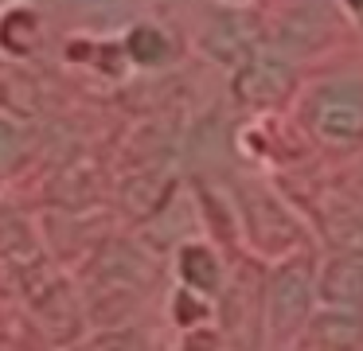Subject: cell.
<instances>
[{
    "mask_svg": "<svg viewBox=\"0 0 363 351\" xmlns=\"http://www.w3.org/2000/svg\"><path fill=\"white\" fill-rule=\"evenodd\" d=\"M293 117L316 148L336 156H363V70L320 74L301 86Z\"/></svg>",
    "mask_w": 363,
    "mask_h": 351,
    "instance_id": "1",
    "label": "cell"
},
{
    "mask_svg": "<svg viewBox=\"0 0 363 351\" xmlns=\"http://www.w3.org/2000/svg\"><path fill=\"white\" fill-rule=\"evenodd\" d=\"M316 273L320 262L313 254H293L285 262H277L266 277V332L274 335V343H301L313 312L320 308L316 296Z\"/></svg>",
    "mask_w": 363,
    "mask_h": 351,
    "instance_id": "2",
    "label": "cell"
},
{
    "mask_svg": "<svg viewBox=\"0 0 363 351\" xmlns=\"http://www.w3.org/2000/svg\"><path fill=\"white\" fill-rule=\"evenodd\" d=\"M242 218H246V230H250L254 246H262L269 257L285 262V257H293V254H305V250H297L301 242H305V234H301L297 218L285 211V203L277 199L274 191L250 187V191L242 195Z\"/></svg>",
    "mask_w": 363,
    "mask_h": 351,
    "instance_id": "3",
    "label": "cell"
},
{
    "mask_svg": "<svg viewBox=\"0 0 363 351\" xmlns=\"http://www.w3.org/2000/svg\"><path fill=\"white\" fill-rule=\"evenodd\" d=\"M316 296L324 308H344L363 316V257L359 254H324L316 273Z\"/></svg>",
    "mask_w": 363,
    "mask_h": 351,
    "instance_id": "4",
    "label": "cell"
},
{
    "mask_svg": "<svg viewBox=\"0 0 363 351\" xmlns=\"http://www.w3.org/2000/svg\"><path fill=\"white\" fill-rule=\"evenodd\" d=\"M235 94L246 106H258V109L281 106L293 94V70L285 67L281 59L250 55V59L242 62V70H238V78H235Z\"/></svg>",
    "mask_w": 363,
    "mask_h": 351,
    "instance_id": "5",
    "label": "cell"
},
{
    "mask_svg": "<svg viewBox=\"0 0 363 351\" xmlns=\"http://www.w3.org/2000/svg\"><path fill=\"white\" fill-rule=\"evenodd\" d=\"M297 347L313 351H363V316L344 308H316Z\"/></svg>",
    "mask_w": 363,
    "mask_h": 351,
    "instance_id": "6",
    "label": "cell"
},
{
    "mask_svg": "<svg viewBox=\"0 0 363 351\" xmlns=\"http://www.w3.org/2000/svg\"><path fill=\"white\" fill-rule=\"evenodd\" d=\"M176 277L180 289L199 296H215L223 289V262L207 242H184L176 250Z\"/></svg>",
    "mask_w": 363,
    "mask_h": 351,
    "instance_id": "7",
    "label": "cell"
},
{
    "mask_svg": "<svg viewBox=\"0 0 363 351\" xmlns=\"http://www.w3.org/2000/svg\"><path fill=\"white\" fill-rule=\"evenodd\" d=\"M320 234L328 242V254L363 257V207L347 199H328L320 207Z\"/></svg>",
    "mask_w": 363,
    "mask_h": 351,
    "instance_id": "8",
    "label": "cell"
},
{
    "mask_svg": "<svg viewBox=\"0 0 363 351\" xmlns=\"http://www.w3.org/2000/svg\"><path fill=\"white\" fill-rule=\"evenodd\" d=\"M125 47H129V55H133L141 67H157V62L168 59V35L157 31V28H149V23H141V28L129 31Z\"/></svg>",
    "mask_w": 363,
    "mask_h": 351,
    "instance_id": "9",
    "label": "cell"
},
{
    "mask_svg": "<svg viewBox=\"0 0 363 351\" xmlns=\"http://www.w3.org/2000/svg\"><path fill=\"white\" fill-rule=\"evenodd\" d=\"M16 152H20V133L12 129V125L0 121V168L16 160Z\"/></svg>",
    "mask_w": 363,
    "mask_h": 351,
    "instance_id": "10",
    "label": "cell"
},
{
    "mask_svg": "<svg viewBox=\"0 0 363 351\" xmlns=\"http://www.w3.org/2000/svg\"><path fill=\"white\" fill-rule=\"evenodd\" d=\"M336 4H340V12H344L355 28H363V0H336Z\"/></svg>",
    "mask_w": 363,
    "mask_h": 351,
    "instance_id": "11",
    "label": "cell"
},
{
    "mask_svg": "<svg viewBox=\"0 0 363 351\" xmlns=\"http://www.w3.org/2000/svg\"><path fill=\"white\" fill-rule=\"evenodd\" d=\"M359 207H363V160H359Z\"/></svg>",
    "mask_w": 363,
    "mask_h": 351,
    "instance_id": "12",
    "label": "cell"
},
{
    "mask_svg": "<svg viewBox=\"0 0 363 351\" xmlns=\"http://www.w3.org/2000/svg\"><path fill=\"white\" fill-rule=\"evenodd\" d=\"M227 4H246V0H227Z\"/></svg>",
    "mask_w": 363,
    "mask_h": 351,
    "instance_id": "13",
    "label": "cell"
}]
</instances>
